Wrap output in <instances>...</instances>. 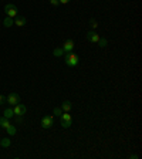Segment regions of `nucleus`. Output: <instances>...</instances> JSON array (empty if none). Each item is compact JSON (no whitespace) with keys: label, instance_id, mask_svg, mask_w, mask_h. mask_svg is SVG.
<instances>
[{"label":"nucleus","instance_id":"nucleus-14","mask_svg":"<svg viewBox=\"0 0 142 159\" xmlns=\"http://www.w3.org/2000/svg\"><path fill=\"white\" fill-rule=\"evenodd\" d=\"M10 125V122H9V119H7V118H4V116H1V118H0V126H1V128H7V126Z\"/></svg>","mask_w":142,"mask_h":159},{"label":"nucleus","instance_id":"nucleus-5","mask_svg":"<svg viewBox=\"0 0 142 159\" xmlns=\"http://www.w3.org/2000/svg\"><path fill=\"white\" fill-rule=\"evenodd\" d=\"M99 39H101V37H99V34L97 33V31H94V30H91V31H88V33H87V40H88V41H91V43L97 44Z\"/></svg>","mask_w":142,"mask_h":159},{"label":"nucleus","instance_id":"nucleus-11","mask_svg":"<svg viewBox=\"0 0 142 159\" xmlns=\"http://www.w3.org/2000/svg\"><path fill=\"white\" fill-rule=\"evenodd\" d=\"M3 116H4V118H7V119L13 118V116H14V111H13V108H6L4 112H3Z\"/></svg>","mask_w":142,"mask_h":159},{"label":"nucleus","instance_id":"nucleus-1","mask_svg":"<svg viewBox=\"0 0 142 159\" xmlns=\"http://www.w3.org/2000/svg\"><path fill=\"white\" fill-rule=\"evenodd\" d=\"M80 63V57L75 53H66V64L68 67H77Z\"/></svg>","mask_w":142,"mask_h":159},{"label":"nucleus","instance_id":"nucleus-15","mask_svg":"<svg viewBox=\"0 0 142 159\" xmlns=\"http://www.w3.org/2000/svg\"><path fill=\"white\" fill-rule=\"evenodd\" d=\"M53 54H54L55 57H63V55H64V50L61 49V47H58V49H54Z\"/></svg>","mask_w":142,"mask_h":159},{"label":"nucleus","instance_id":"nucleus-21","mask_svg":"<svg viewBox=\"0 0 142 159\" xmlns=\"http://www.w3.org/2000/svg\"><path fill=\"white\" fill-rule=\"evenodd\" d=\"M3 104H6V97L0 94V105H3Z\"/></svg>","mask_w":142,"mask_h":159},{"label":"nucleus","instance_id":"nucleus-8","mask_svg":"<svg viewBox=\"0 0 142 159\" xmlns=\"http://www.w3.org/2000/svg\"><path fill=\"white\" fill-rule=\"evenodd\" d=\"M71 108H72V104H71V101H68V99H66V101L61 104V110H63V112H70Z\"/></svg>","mask_w":142,"mask_h":159},{"label":"nucleus","instance_id":"nucleus-20","mask_svg":"<svg viewBox=\"0 0 142 159\" xmlns=\"http://www.w3.org/2000/svg\"><path fill=\"white\" fill-rule=\"evenodd\" d=\"M90 26H91L93 28H97V27H98V23H97V20L91 19V20H90Z\"/></svg>","mask_w":142,"mask_h":159},{"label":"nucleus","instance_id":"nucleus-7","mask_svg":"<svg viewBox=\"0 0 142 159\" xmlns=\"http://www.w3.org/2000/svg\"><path fill=\"white\" fill-rule=\"evenodd\" d=\"M61 49L64 50V53H70V51H72V49H74V41H72L71 39L70 40H66Z\"/></svg>","mask_w":142,"mask_h":159},{"label":"nucleus","instance_id":"nucleus-24","mask_svg":"<svg viewBox=\"0 0 142 159\" xmlns=\"http://www.w3.org/2000/svg\"><path fill=\"white\" fill-rule=\"evenodd\" d=\"M60 1V4H67V3H70L71 0H58Z\"/></svg>","mask_w":142,"mask_h":159},{"label":"nucleus","instance_id":"nucleus-12","mask_svg":"<svg viewBox=\"0 0 142 159\" xmlns=\"http://www.w3.org/2000/svg\"><path fill=\"white\" fill-rule=\"evenodd\" d=\"M3 26L4 27H11V26H14V20L11 17H6L4 20H3Z\"/></svg>","mask_w":142,"mask_h":159},{"label":"nucleus","instance_id":"nucleus-16","mask_svg":"<svg viewBox=\"0 0 142 159\" xmlns=\"http://www.w3.org/2000/svg\"><path fill=\"white\" fill-rule=\"evenodd\" d=\"M97 44H99V47H101V49H105V47L108 46V40H107V39H99Z\"/></svg>","mask_w":142,"mask_h":159},{"label":"nucleus","instance_id":"nucleus-25","mask_svg":"<svg viewBox=\"0 0 142 159\" xmlns=\"http://www.w3.org/2000/svg\"><path fill=\"white\" fill-rule=\"evenodd\" d=\"M129 158H131V159H138V155H131Z\"/></svg>","mask_w":142,"mask_h":159},{"label":"nucleus","instance_id":"nucleus-10","mask_svg":"<svg viewBox=\"0 0 142 159\" xmlns=\"http://www.w3.org/2000/svg\"><path fill=\"white\" fill-rule=\"evenodd\" d=\"M11 145V141L9 137H4L3 139H0V146H3V148H9Z\"/></svg>","mask_w":142,"mask_h":159},{"label":"nucleus","instance_id":"nucleus-3","mask_svg":"<svg viewBox=\"0 0 142 159\" xmlns=\"http://www.w3.org/2000/svg\"><path fill=\"white\" fill-rule=\"evenodd\" d=\"M6 102H9V105H17L20 104V95L16 93H10L7 97H6Z\"/></svg>","mask_w":142,"mask_h":159},{"label":"nucleus","instance_id":"nucleus-2","mask_svg":"<svg viewBox=\"0 0 142 159\" xmlns=\"http://www.w3.org/2000/svg\"><path fill=\"white\" fill-rule=\"evenodd\" d=\"M4 13L7 17H16L17 16V7L13 3H7V4L4 6Z\"/></svg>","mask_w":142,"mask_h":159},{"label":"nucleus","instance_id":"nucleus-9","mask_svg":"<svg viewBox=\"0 0 142 159\" xmlns=\"http://www.w3.org/2000/svg\"><path fill=\"white\" fill-rule=\"evenodd\" d=\"M14 26L17 27H24L26 26V17H17L14 20Z\"/></svg>","mask_w":142,"mask_h":159},{"label":"nucleus","instance_id":"nucleus-23","mask_svg":"<svg viewBox=\"0 0 142 159\" xmlns=\"http://www.w3.org/2000/svg\"><path fill=\"white\" fill-rule=\"evenodd\" d=\"M16 122H17V124H22V122H23V119H22V116H19V115H16Z\"/></svg>","mask_w":142,"mask_h":159},{"label":"nucleus","instance_id":"nucleus-19","mask_svg":"<svg viewBox=\"0 0 142 159\" xmlns=\"http://www.w3.org/2000/svg\"><path fill=\"white\" fill-rule=\"evenodd\" d=\"M71 122H72V121H63L61 119V126H63V128H70Z\"/></svg>","mask_w":142,"mask_h":159},{"label":"nucleus","instance_id":"nucleus-17","mask_svg":"<svg viewBox=\"0 0 142 159\" xmlns=\"http://www.w3.org/2000/svg\"><path fill=\"white\" fill-rule=\"evenodd\" d=\"M60 118L63 121H72V119H71V115L68 114V112H63V114L60 115Z\"/></svg>","mask_w":142,"mask_h":159},{"label":"nucleus","instance_id":"nucleus-18","mask_svg":"<svg viewBox=\"0 0 142 159\" xmlns=\"http://www.w3.org/2000/svg\"><path fill=\"white\" fill-rule=\"evenodd\" d=\"M53 114H54L55 116H60L61 114H63V110H61V107H55L54 111H53Z\"/></svg>","mask_w":142,"mask_h":159},{"label":"nucleus","instance_id":"nucleus-4","mask_svg":"<svg viewBox=\"0 0 142 159\" xmlns=\"http://www.w3.org/2000/svg\"><path fill=\"white\" fill-rule=\"evenodd\" d=\"M53 124H54V119H53V116H51V115H44L43 118H41V126H43L44 129L51 128Z\"/></svg>","mask_w":142,"mask_h":159},{"label":"nucleus","instance_id":"nucleus-6","mask_svg":"<svg viewBox=\"0 0 142 159\" xmlns=\"http://www.w3.org/2000/svg\"><path fill=\"white\" fill-rule=\"evenodd\" d=\"M13 111H14V115L23 116L24 114H26V111H27V108H26V107H24L23 104H17V105H14V108H13Z\"/></svg>","mask_w":142,"mask_h":159},{"label":"nucleus","instance_id":"nucleus-13","mask_svg":"<svg viewBox=\"0 0 142 159\" xmlns=\"http://www.w3.org/2000/svg\"><path fill=\"white\" fill-rule=\"evenodd\" d=\"M6 131H7V134H9V137H13V135H16V132H17V129H16V126L14 125H9L7 128H6Z\"/></svg>","mask_w":142,"mask_h":159},{"label":"nucleus","instance_id":"nucleus-22","mask_svg":"<svg viewBox=\"0 0 142 159\" xmlns=\"http://www.w3.org/2000/svg\"><path fill=\"white\" fill-rule=\"evenodd\" d=\"M50 4L51 6H58L60 4V1H58V0H50Z\"/></svg>","mask_w":142,"mask_h":159}]
</instances>
